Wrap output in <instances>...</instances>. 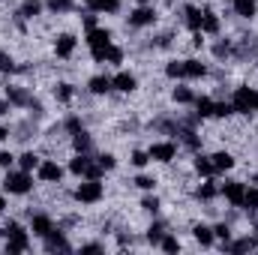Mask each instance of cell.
Listing matches in <instances>:
<instances>
[{
    "mask_svg": "<svg viewBox=\"0 0 258 255\" xmlns=\"http://www.w3.org/2000/svg\"><path fill=\"white\" fill-rule=\"evenodd\" d=\"M243 195H246V183L243 180H225L219 183V198H225L228 207H243Z\"/></svg>",
    "mask_w": 258,
    "mask_h": 255,
    "instance_id": "obj_11",
    "label": "cell"
},
{
    "mask_svg": "<svg viewBox=\"0 0 258 255\" xmlns=\"http://www.w3.org/2000/svg\"><path fill=\"white\" fill-rule=\"evenodd\" d=\"M81 6L75 3V0H45V12L48 15H54V18H66V15H72V12H78Z\"/></svg>",
    "mask_w": 258,
    "mask_h": 255,
    "instance_id": "obj_27",
    "label": "cell"
},
{
    "mask_svg": "<svg viewBox=\"0 0 258 255\" xmlns=\"http://www.w3.org/2000/svg\"><path fill=\"white\" fill-rule=\"evenodd\" d=\"M210 159H213V171H216V174H228V171L237 168V156H234L231 147H219V150H213Z\"/></svg>",
    "mask_w": 258,
    "mask_h": 255,
    "instance_id": "obj_16",
    "label": "cell"
},
{
    "mask_svg": "<svg viewBox=\"0 0 258 255\" xmlns=\"http://www.w3.org/2000/svg\"><path fill=\"white\" fill-rule=\"evenodd\" d=\"M129 183H132L135 189H141V192H153L156 186H159V177H156V174H147V171H138Z\"/></svg>",
    "mask_w": 258,
    "mask_h": 255,
    "instance_id": "obj_32",
    "label": "cell"
},
{
    "mask_svg": "<svg viewBox=\"0 0 258 255\" xmlns=\"http://www.w3.org/2000/svg\"><path fill=\"white\" fill-rule=\"evenodd\" d=\"M51 96H54V102H60V105H72L81 93H78V87H75L72 81H54Z\"/></svg>",
    "mask_w": 258,
    "mask_h": 255,
    "instance_id": "obj_22",
    "label": "cell"
},
{
    "mask_svg": "<svg viewBox=\"0 0 258 255\" xmlns=\"http://www.w3.org/2000/svg\"><path fill=\"white\" fill-rule=\"evenodd\" d=\"M159 249H162V252H168V255H177L180 249H183V240L177 237V231H171V228H168V231H165V237L159 240Z\"/></svg>",
    "mask_w": 258,
    "mask_h": 255,
    "instance_id": "obj_33",
    "label": "cell"
},
{
    "mask_svg": "<svg viewBox=\"0 0 258 255\" xmlns=\"http://www.w3.org/2000/svg\"><path fill=\"white\" fill-rule=\"evenodd\" d=\"M105 183L102 180H87V177H81V183L72 189V201L75 204H81V207H96V204H102L105 201Z\"/></svg>",
    "mask_w": 258,
    "mask_h": 255,
    "instance_id": "obj_4",
    "label": "cell"
},
{
    "mask_svg": "<svg viewBox=\"0 0 258 255\" xmlns=\"http://www.w3.org/2000/svg\"><path fill=\"white\" fill-rule=\"evenodd\" d=\"M84 42H87V48H108L111 42H114V30L111 27H93V30H87V36H84Z\"/></svg>",
    "mask_w": 258,
    "mask_h": 255,
    "instance_id": "obj_19",
    "label": "cell"
},
{
    "mask_svg": "<svg viewBox=\"0 0 258 255\" xmlns=\"http://www.w3.org/2000/svg\"><path fill=\"white\" fill-rule=\"evenodd\" d=\"M249 180H252V186H258V171H252V174H249Z\"/></svg>",
    "mask_w": 258,
    "mask_h": 255,
    "instance_id": "obj_44",
    "label": "cell"
},
{
    "mask_svg": "<svg viewBox=\"0 0 258 255\" xmlns=\"http://www.w3.org/2000/svg\"><path fill=\"white\" fill-rule=\"evenodd\" d=\"M147 153H150V162H159V165H171V162L177 159V153H180V144H177V138L150 141Z\"/></svg>",
    "mask_w": 258,
    "mask_h": 255,
    "instance_id": "obj_8",
    "label": "cell"
},
{
    "mask_svg": "<svg viewBox=\"0 0 258 255\" xmlns=\"http://www.w3.org/2000/svg\"><path fill=\"white\" fill-rule=\"evenodd\" d=\"M243 210L258 216V186H246V195H243Z\"/></svg>",
    "mask_w": 258,
    "mask_h": 255,
    "instance_id": "obj_39",
    "label": "cell"
},
{
    "mask_svg": "<svg viewBox=\"0 0 258 255\" xmlns=\"http://www.w3.org/2000/svg\"><path fill=\"white\" fill-rule=\"evenodd\" d=\"M3 237H6V252H27L33 246V234L30 228H24L18 219H6L3 225Z\"/></svg>",
    "mask_w": 258,
    "mask_h": 255,
    "instance_id": "obj_3",
    "label": "cell"
},
{
    "mask_svg": "<svg viewBox=\"0 0 258 255\" xmlns=\"http://www.w3.org/2000/svg\"><path fill=\"white\" fill-rule=\"evenodd\" d=\"M195 96H198V93H195L192 87H186L183 81H180L177 87H171V102H174V105H192Z\"/></svg>",
    "mask_w": 258,
    "mask_h": 255,
    "instance_id": "obj_31",
    "label": "cell"
},
{
    "mask_svg": "<svg viewBox=\"0 0 258 255\" xmlns=\"http://www.w3.org/2000/svg\"><path fill=\"white\" fill-rule=\"evenodd\" d=\"M42 249H45V252H72L75 246H72V240L66 237L63 228L54 225V231H51L48 237H42Z\"/></svg>",
    "mask_w": 258,
    "mask_h": 255,
    "instance_id": "obj_15",
    "label": "cell"
},
{
    "mask_svg": "<svg viewBox=\"0 0 258 255\" xmlns=\"http://www.w3.org/2000/svg\"><path fill=\"white\" fill-rule=\"evenodd\" d=\"M36 174L33 171H24V168H9V171H3V177H0V189L6 192V195H30V192L36 189Z\"/></svg>",
    "mask_w": 258,
    "mask_h": 255,
    "instance_id": "obj_1",
    "label": "cell"
},
{
    "mask_svg": "<svg viewBox=\"0 0 258 255\" xmlns=\"http://www.w3.org/2000/svg\"><path fill=\"white\" fill-rule=\"evenodd\" d=\"M9 141H12V126L0 123V144H9Z\"/></svg>",
    "mask_w": 258,
    "mask_h": 255,
    "instance_id": "obj_42",
    "label": "cell"
},
{
    "mask_svg": "<svg viewBox=\"0 0 258 255\" xmlns=\"http://www.w3.org/2000/svg\"><path fill=\"white\" fill-rule=\"evenodd\" d=\"M159 6L156 3H147V6H132L126 15V30H150V27H156L159 24Z\"/></svg>",
    "mask_w": 258,
    "mask_h": 255,
    "instance_id": "obj_5",
    "label": "cell"
},
{
    "mask_svg": "<svg viewBox=\"0 0 258 255\" xmlns=\"http://www.w3.org/2000/svg\"><path fill=\"white\" fill-rule=\"evenodd\" d=\"M123 60H126V48L111 42V45L105 48V63L108 66H123Z\"/></svg>",
    "mask_w": 258,
    "mask_h": 255,
    "instance_id": "obj_36",
    "label": "cell"
},
{
    "mask_svg": "<svg viewBox=\"0 0 258 255\" xmlns=\"http://www.w3.org/2000/svg\"><path fill=\"white\" fill-rule=\"evenodd\" d=\"M0 237H3V228H0Z\"/></svg>",
    "mask_w": 258,
    "mask_h": 255,
    "instance_id": "obj_46",
    "label": "cell"
},
{
    "mask_svg": "<svg viewBox=\"0 0 258 255\" xmlns=\"http://www.w3.org/2000/svg\"><path fill=\"white\" fill-rule=\"evenodd\" d=\"M75 51H78V36H75L72 30H57V33L51 36V54H54L57 60H72Z\"/></svg>",
    "mask_w": 258,
    "mask_h": 255,
    "instance_id": "obj_9",
    "label": "cell"
},
{
    "mask_svg": "<svg viewBox=\"0 0 258 255\" xmlns=\"http://www.w3.org/2000/svg\"><path fill=\"white\" fill-rule=\"evenodd\" d=\"M0 90H3V96L9 99V105L12 108H18V111H27L30 108V102H33V87H27V84H15V81H6V84H0Z\"/></svg>",
    "mask_w": 258,
    "mask_h": 255,
    "instance_id": "obj_7",
    "label": "cell"
},
{
    "mask_svg": "<svg viewBox=\"0 0 258 255\" xmlns=\"http://www.w3.org/2000/svg\"><path fill=\"white\" fill-rule=\"evenodd\" d=\"M90 96H96V99H108L111 93H114V84H111V75L108 72H99V75H90L87 78V87H84Z\"/></svg>",
    "mask_w": 258,
    "mask_h": 255,
    "instance_id": "obj_12",
    "label": "cell"
},
{
    "mask_svg": "<svg viewBox=\"0 0 258 255\" xmlns=\"http://www.w3.org/2000/svg\"><path fill=\"white\" fill-rule=\"evenodd\" d=\"M69 144H72V153H93V135H90L87 129L75 132V135L69 138Z\"/></svg>",
    "mask_w": 258,
    "mask_h": 255,
    "instance_id": "obj_30",
    "label": "cell"
},
{
    "mask_svg": "<svg viewBox=\"0 0 258 255\" xmlns=\"http://www.w3.org/2000/svg\"><path fill=\"white\" fill-rule=\"evenodd\" d=\"M15 12H18L24 21H30V24H33V21H39V18H42V12H45V0H21Z\"/></svg>",
    "mask_w": 258,
    "mask_h": 255,
    "instance_id": "obj_23",
    "label": "cell"
},
{
    "mask_svg": "<svg viewBox=\"0 0 258 255\" xmlns=\"http://www.w3.org/2000/svg\"><path fill=\"white\" fill-rule=\"evenodd\" d=\"M81 6L87 12H96V15H120L123 0H81Z\"/></svg>",
    "mask_w": 258,
    "mask_h": 255,
    "instance_id": "obj_20",
    "label": "cell"
},
{
    "mask_svg": "<svg viewBox=\"0 0 258 255\" xmlns=\"http://www.w3.org/2000/svg\"><path fill=\"white\" fill-rule=\"evenodd\" d=\"M201 33L204 36H219L222 33V15L213 9V6H204V18H201Z\"/></svg>",
    "mask_w": 258,
    "mask_h": 255,
    "instance_id": "obj_21",
    "label": "cell"
},
{
    "mask_svg": "<svg viewBox=\"0 0 258 255\" xmlns=\"http://www.w3.org/2000/svg\"><path fill=\"white\" fill-rule=\"evenodd\" d=\"M189 234H192L195 243H198V246H204V249H210V246L216 243L213 225H210V222H204V219H192V222H189Z\"/></svg>",
    "mask_w": 258,
    "mask_h": 255,
    "instance_id": "obj_14",
    "label": "cell"
},
{
    "mask_svg": "<svg viewBox=\"0 0 258 255\" xmlns=\"http://www.w3.org/2000/svg\"><path fill=\"white\" fill-rule=\"evenodd\" d=\"M54 225H57V222H54V216H51L48 210H30V213H27V228H30V234L39 237V240L48 237V234L54 231Z\"/></svg>",
    "mask_w": 258,
    "mask_h": 255,
    "instance_id": "obj_10",
    "label": "cell"
},
{
    "mask_svg": "<svg viewBox=\"0 0 258 255\" xmlns=\"http://www.w3.org/2000/svg\"><path fill=\"white\" fill-rule=\"evenodd\" d=\"M192 108L201 120H213V114H216V96H195Z\"/></svg>",
    "mask_w": 258,
    "mask_h": 255,
    "instance_id": "obj_28",
    "label": "cell"
},
{
    "mask_svg": "<svg viewBox=\"0 0 258 255\" xmlns=\"http://www.w3.org/2000/svg\"><path fill=\"white\" fill-rule=\"evenodd\" d=\"M138 213H141V216H147V219L162 216V198H159V195H153V192H144V198L138 201Z\"/></svg>",
    "mask_w": 258,
    "mask_h": 255,
    "instance_id": "obj_25",
    "label": "cell"
},
{
    "mask_svg": "<svg viewBox=\"0 0 258 255\" xmlns=\"http://www.w3.org/2000/svg\"><path fill=\"white\" fill-rule=\"evenodd\" d=\"M18 69H21V63L15 60V54L0 48V75H18Z\"/></svg>",
    "mask_w": 258,
    "mask_h": 255,
    "instance_id": "obj_35",
    "label": "cell"
},
{
    "mask_svg": "<svg viewBox=\"0 0 258 255\" xmlns=\"http://www.w3.org/2000/svg\"><path fill=\"white\" fill-rule=\"evenodd\" d=\"M15 162H18V153H12V150H0V171H9V168H15Z\"/></svg>",
    "mask_w": 258,
    "mask_h": 255,
    "instance_id": "obj_40",
    "label": "cell"
},
{
    "mask_svg": "<svg viewBox=\"0 0 258 255\" xmlns=\"http://www.w3.org/2000/svg\"><path fill=\"white\" fill-rule=\"evenodd\" d=\"M129 165H132V168H138V171H141V168H147V165H150V153H147V150H141V147H132V150H129Z\"/></svg>",
    "mask_w": 258,
    "mask_h": 255,
    "instance_id": "obj_38",
    "label": "cell"
},
{
    "mask_svg": "<svg viewBox=\"0 0 258 255\" xmlns=\"http://www.w3.org/2000/svg\"><path fill=\"white\" fill-rule=\"evenodd\" d=\"M189 168H192L195 177H216V171H213V159H210V153H192V162H189Z\"/></svg>",
    "mask_w": 258,
    "mask_h": 255,
    "instance_id": "obj_24",
    "label": "cell"
},
{
    "mask_svg": "<svg viewBox=\"0 0 258 255\" xmlns=\"http://www.w3.org/2000/svg\"><path fill=\"white\" fill-rule=\"evenodd\" d=\"M183 78L186 81H204V78H210V63H204L198 54L183 57Z\"/></svg>",
    "mask_w": 258,
    "mask_h": 255,
    "instance_id": "obj_13",
    "label": "cell"
},
{
    "mask_svg": "<svg viewBox=\"0 0 258 255\" xmlns=\"http://www.w3.org/2000/svg\"><path fill=\"white\" fill-rule=\"evenodd\" d=\"M216 198H219V183H216V177H201L192 186V201H198V204L216 201Z\"/></svg>",
    "mask_w": 258,
    "mask_h": 255,
    "instance_id": "obj_17",
    "label": "cell"
},
{
    "mask_svg": "<svg viewBox=\"0 0 258 255\" xmlns=\"http://www.w3.org/2000/svg\"><path fill=\"white\" fill-rule=\"evenodd\" d=\"M147 3H153V0H135V6H147Z\"/></svg>",
    "mask_w": 258,
    "mask_h": 255,
    "instance_id": "obj_45",
    "label": "cell"
},
{
    "mask_svg": "<svg viewBox=\"0 0 258 255\" xmlns=\"http://www.w3.org/2000/svg\"><path fill=\"white\" fill-rule=\"evenodd\" d=\"M78 252H105V240H93V243H78Z\"/></svg>",
    "mask_w": 258,
    "mask_h": 255,
    "instance_id": "obj_41",
    "label": "cell"
},
{
    "mask_svg": "<svg viewBox=\"0 0 258 255\" xmlns=\"http://www.w3.org/2000/svg\"><path fill=\"white\" fill-rule=\"evenodd\" d=\"M93 156H96V162L102 165V171H105V174L117 168V153H114V150H99V153H93Z\"/></svg>",
    "mask_w": 258,
    "mask_h": 255,
    "instance_id": "obj_37",
    "label": "cell"
},
{
    "mask_svg": "<svg viewBox=\"0 0 258 255\" xmlns=\"http://www.w3.org/2000/svg\"><path fill=\"white\" fill-rule=\"evenodd\" d=\"M90 162H93V153H72L69 156V165H66V171L72 174V177H84V171L90 168Z\"/></svg>",
    "mask_w": 258,
    "mask_h": 255,
    "instance_id": "obj_26",
    "label": "cell"
},
{
    "mask_svg": "<svg viewBox=\"0 0 258 255\" xmlns=\"http://www.w3.org/2000/svg\"><path fill=\"white\" fill-rule=\"evenodd\" d=\"M6 207H9V201H6V192H0V216L6 213Z\"/></svg>",
    "mask_w": 258,
    "mask_h": 255,
    "instance_id": "obj_43",
    "label": "cell"
},
{
    "mask_svg": "<svg viewBox=\"0 0 258 255\" xmlns=\"http://www.w3.org/2000/svg\"><path fill=\"white\" fill-rule=\"evenodd\" d=\"M228 99H231L237 117H252V114H258V87H252V84L231 87V96Z\"/></svg>",
    "mask_w": 258,
    "mask_h": 255,
    "instance_id": "obj_2",
    "label": "cell"
},
{
    "mask_svg": "<svg viewBox=\"0 0 258 255\" xmlns=\"http://www.w3.org/2000/svg\"><path fill=\"white\" fill-rule=\"evenodd\" d=\"M162 75L171 78V81H186L183 78V57H171L168 63L162 66Z\"/></svg>",
    "mask_w": 258,
    "mask_h": 255,
    "instance_id": "obj_34",
    "label": "cell"
},
{
    "mask_svg": "<svg viewBox=\"0 0 258 255\" xmlns=\"http://www.w3.org/2000/svg\"><path fill=\"white\" fill-rule=\"evenodd\" d=\"M0 3H6V0H0Z\"/></svg>",
    "mask_w": 258,
    "mask_h": 255,
    "instance_id": "obj_47",
    "label": "cell"
},
{
    "mask_svg": "<svg viewBox=\"0 0 258 255\" xmlns=\"http://www.w3.org/2000/svg\"><path fill=\"white\" fill-rule=\"evenodd\" d=\"M39 162H42V153L39 150H33V147H24L21 153H18V168H24V171H36L39 168Z\"/></svg>",
    "mask_w": 258,
    "mask_h": 255,
    "instance_id": "obj_29",
    "label": "cell"
},
{
    "mask_svg": "<svg viewBox=\"0 0 258 255\" xmlns=\"http://www.w3.org/2000/svg\"><path fill=\"white\" fill-rule=\"evenodd\" d=\"M33 174H36V180H39L42 186H57V183H63V177L69 171H66V165H60L57 159L42 156V162H39V168H36Z\"/></svg>",
    "mask_w": 258,
    "mask_h": 255,
    "instance_id": "obj_6",
    "label": "cell"
},
{
    "mask_svg": "<svg viewBox=\"0 0 258 255\" xmlns=\"http://www.w3.org/2000/svg\"><path fill=\"white\" fill-rule=\"evenodd\" d=\"M111 84H114V93H120V96H132V93L138 90V75L129 72V69H120L117 75H111Z\"/></svg>",
    "mask_w": 258,
    "mask_h": 255,
    "instance_id": "obj_18",
    "label": "cell"
}]
</instances>
